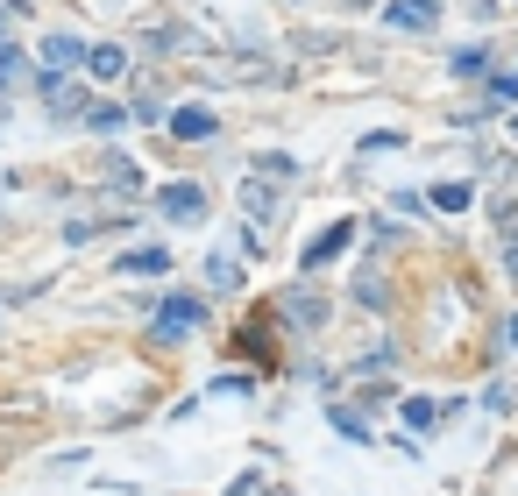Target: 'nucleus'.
I'll use <instances>...</instances> for the list:
<instances>
[{
	"label": "nucleus",
	"instance_id": "nucleus-15",
	"mask_svg": "<svg viewBox=\"0 0 518 496\" xmlns=\"http://www.w3.org/2000/svg\"><path fill=\"white\" fill-rule=\"evenodd\" d=\"M15 78H22V50H8V43H0V93H8Z\"/></svg>",
	"mask_w": 518,
	"mask_h": 496
},
{
	"label": "nucleus",
	"instance_id": "nucleus-5",
	"mask_svg": "<svg viewBox=\"0 0 518 496\" xmlns=\"http://www.w3.org/2000/svg\"><path fill=\"white\" fill-rule=\"evenodd\" d=\"M348 234H355V227H348V220H334V227H327V234L306 248V270H320L327 256H341V248H348Z\"/></svg>",
	"mask_w": 518,
	"mask_h": 496
},
{
	"label": "nucleus",
	"instance_id": "nucleus-14",
	"mask_svg": "<svg viewBox=\"0 0 518 496\" xmlns=\"http://www.w3.org/2000/svg\"><path fill=\"white\" fill-rule=\"evenodd\" d=\"M433 206H448V213H462V206H469V185H433Z\"/></svg>",
	"mask_w": 518,
	"mask_h": 496
},
{
	"label": "nucleus",
	"instance_id": "nucleus-16",
	"mask_svg": "<svg viewBox=\"0 0 518 496\" xmlns=\"http://www.w3.org/2000/svg\"><path fill=\"white\" fill-rule=\"evenodd\" d=\"M511 397H518L511 383H490V390H483V404H490V411H511Z\"/></svg>",
	"mask_w": 518,
	"mask_h": 496
},
{
	"label": "nucleus",
	"instance_id": "nucleus-1",
	"mask_svg": "<svg viewBox=\"0 0 518 496\" xmlns=\"http://www.w3.org/2000/svg\"><path fill=\"white\" fill-rule=\"evenodd\" d=\"M157 213H164V220H199V213H206V192H199V185H164V192H157Z\"/></svg>",
	"mask_w": 518,
	"mask_h": 496
},
{
	"label": "nucleus",
	"instance_id": "nucleus-8",
	"mask_svg": "<svg viewBox=\"0 0 518 496\" xmlns=\"http://www.w3.org/2000/svg\"><path fill=\"white\" fill-rule=\"evenodd\" d=\"M121 270L128 277H157V270H171V256L164 248H135V256H121Z\"/></svg>",
	"mask_w": 518,
	"mask_h": 496
},
{
	"label": "nucleus",
	"instance_id": "nucleus-19",
	"mask_svg": "<svg viewBox=\"0 0 518 496\" xmlns=\"http://www.w3.org/2000/svg\"><path fill=\"white\" fill-rule=\"evenodd\" d=\"M511 128H518V121H511Z\"/></svg>",
	"mask_w": 518,
	"mask_h": 496
},
{
	"label": "nucleus",
	"instance_id": "nucleus-4",
	"mask_svg": "<svg viewBox=\"0 0 518 496\" xmlns=\"http://www.w3.org/2000/svg\"><path fill=\"white\" fill-rule=\"evenodd\" d=\"M220 121H213V107H178L171 114V135H185V142H206Z\"/></svg>",
	"mask_w": 518,
	"mask_h": 496
},
{
	"label": "nucleus",
	"instance_id": "nucleus-9",
	"mask_svg": "<svg viewBox=\"0 0 518 496\" xmlns=\"http://www.w3.org/2000/svg\"><path fill=\"white\" fill-rule=\"evenodd\" d=\"M405 419H412V426H440V419H448V404H433V397H405Z\"/></svg>",
	"mask_w": 518,
	"mask_h": 496
},
{
	"label": "nucleus",
	"instance_id": "nucleus-2",
	"mask_svg": "<svg viewBox=\"0 0 518 496\" xmlns=\"http://www.w3.org/2000/svg\"><path fill=\"white\" fill-rule=\"evenodd\" d=\"M384 22H398V29H412V36H426V29L440 22V0H391Z\"/></svg>",
	"mask_w": 518,
	"mask_h": 496
},
{
	"label": "nucleus",
	"instance_id": "nucleus-11",
	"mask_svg": "<svg viewBox=\"0 0 518 496\" xmlns=\"http://www.w3.org/2000/svg\"><path fill=\"white\" fill-rule=\"evenodd\" d=\"M206 277H213V284H220V291H235V284H242V270H235V263H228V256H213V263H206Z\"/></svg>",
	"mask_w": 518,
	"mask_h": 496
},
{
	"label": "nucleus",
	"instance_id": "nucleus-18",
	"mask_svg": "<svg viewBox=\"0 0 518 496\" xmlns=\"http://www.w3.org/2000/svg\"><path fill=\"white\" fill-rule=\"evenodd\" d=\"M0 29H8V8H0Z\"/></svg>",
	"mask_w": 518,
	"mask_h": 496
},
{
	"label": "nucleus",
	"instance_id": "nucleus-17",
	"mask_svg": "<svg viewBox=\"0 0 518 496\" xmlns=\"http://www.w3.org/2000/svg\"><path fill=\"white\" fill-rule=\"evenodd\" d=\"M504 341H511V348H518V312H511V319H504Z\"/></svg>",
	"mask_w": 518,
	"mask_h": 496
},
{
	"label": "nucleus",
	"instance_id": "nucleus-7",
	"mask_svg": "<svg viewBox=\"0 0 518 496\" xmlns=\"http://www.w3.org/2000/svg\"><path fill=\"white\" fill-rule=\"evenodd\" d=\"M86 71H93V78H121V71H128V50H114V43H93V50H86Z\"/></svg>",
	"mask_w": 518,
	"mask_h": 496
},
{
	"label": "nucleus",
	"instance_id": "nucleus-12",
	"mask_svg": "<svg viewBox=\"0 0 518 496\" xmlns=\"http://www.w3.org/2000/svg\"><path fill=\"white\" fill-rule=\"evenodd\" d=\"M327 419H334V433H348V440H369V426L355 419V411H334V404H327Z\"/></svg>",
	"mask_w": 518,
	"mask_h": 496
},
{
	"label": "nucleus",
	"instance_id": "nucleus-3",
	"mask_svg": "<svg viewBox=\"0 0 518 496\" xmlns=\"http://www.w3.org/2000/svg\"><path fill=\"white\" fill-rule=\"evenodd\" d=\"M192 326H199V305H192V298H178V305H164V312H157V341H185Z\"/></svg>",
	"mask_w": 518,
	"mask_h": 496
},
{
	"label": "nucleus",
	"instance_id": "nucleus-13",
	"mask_svg": "<svg viewBox=\"0 0 518 496\" xmlns=\"http://www.w3.org/2000/svg\"><path fill=\"white\" fill-rule=\"evenodd\" d=\"M490 100H497V107L518 100V71H497V78H490Z\"/></svg>",
	"mask_w": 518,
	"mask_h": 496
},
{
	"label": "nucleus",
	"instance_id": "nucleus-10",
	"mask_svg": "<svg viewBox=\"0 0 518 496\" xmlns=\"http://www.w3.org/2000/svg\"><path fill=\"white\" fill-rule=\"evenodd\" d=\"M86 121H93L100 135H121V128H128V114H121V107H107V100H93V107H86Z\"/></svg>",
	"mask_w": 518,
	"mask_h": 496
},
{
	"label": "nucleus",
	"instance_id": "nucleus-6",
	"mask_svg": "<svg viewBox=\"0 0 518 496\" xmlns=\"http://www.w3.org/2000/svg\"><path fill=\"white\" fill-rule=\"evenodd\" d=\"M43 64H50V71L86 64V43H79V36H50V43H43Z\"/></svg>",
	"mask_w": 518,
	"mask_h": 496
}]
</instances>
